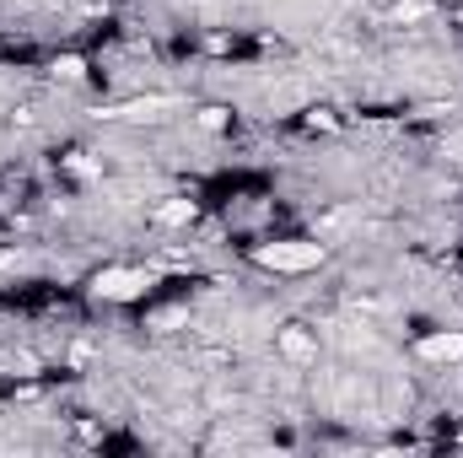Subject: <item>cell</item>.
I'll use <instances>...</instances> for the list:
<instances>
[{
	"instance_id": "cell-1",
	"label": "cell",
	"mask_w": 463,
	"mask_h": 458,
	"mask_svg": "<svg viewBox=\"0 0 463 458\" xmlns=\"http://www.w3.org/2000/svg\"><path fill=\"white\" fill-rule=\"evenodd\" d=\"M254 265H259V270H280V275L318 270V265H324V243H302V238H286V243H259V248H254Z\"/></svg>"
},
{
	"instance_id": "cell-2",
	"label": "cell",
	"mask_w": 463,
	"mask_h": 458,
	"mask_svg": "<svg viewBox=\"0 0 463 458\" xmlns=\"http://www.w3.org/2000/svg\"><path fill=\"white\" fill-rule=\"evenodd\" d=\"M151 286V275L146 270H102L97 281H92V292L97 297H108V302H129V297H140Z\"/></svg>"
},
{
	"instance_id": "cell-3",
	"label": "cell",
	"mask_w": 463,
	"mask_h": 458,
	"mask_svg": "<svg viewBox=\"0 0 463 458\" xmlns=\"http://www.w3.org/2000/svg\"><path fill=\"white\" fill-rule=\"evenodd\" d=\"M421 356L426 362H463V335H426Z\"/></svg>"
},
{
	"instance_id": "cell-4",
	"label": "cell",
	"mask_w": 463,
	"mask_h": 458,
	"mask_svg": "<svg viewBox=\"0 0 463 458\" xmlns=\"http://www.w3.org/2000/svg\"><path fill=\"white\" fill-rule=\"evenodd\" d=\"M167 108V97H146V103H124V108H108V119H156Z\"/></svg>"
},
{
	"instance_id": "cell-5",
	"label": "cell",
	"mask_w": 463,
	"mask_h": 458,
	"mask_svg": "<svg viewBox=\"0 0 463 458\" xmlns=\"http://www.w3.org/2000/svg\"><path fill=\"white\" fill-rule=\"evenodd\" d=\"M156 221H162V227H183V221H194V200H167V205L156 211Z\"/></svg>"
},
{
	"instance_id": "cell-6",
	"label": "cell",
	"mask_w": 463,
	"mask_h": 458,
	"mask_svg": "<svg viewBox=\"0 0 463 458\" xmlns=\"http://www.w3.org/2000/svg\"><path fill=\"white\" fill-rule=\"evenodd\" d=\"M280 351H286L291 362H307V356H313V340H307L302 329H286V335H280Z\"/></svg>"
},
{
	"instance_id": "cell-7",
	"label": "cell",
	"mask_w": 463,
	"mask_h": 458,
	"mask_svg": "<svg viewBox=\"0 0 463 458\" xmlns=\"http://www.w3.org/2000/svg\"><path fill=\"white\" fill-rule=\"evenodd\" d=\"M54 70H59L65 81H76V76H86V65H81L76 54H65V59H54Z\"/></svg>"
},
{
	"instance_id": "cell-8",
	"label": "cell",
	"mask_w": 463,
	"mask_h": 458,
	"mask_svg": "<svg viewBox=\"0 0 463 458\" xmlns=\"http://www.w3.org/2000/svg\"><path fill=\"white\" fill-rule=\"evenodd\" d=\"M394 16H399V22H421V16H426V5H421V0H405Z\"/></svg>"
},
{
	"instance_id": "cell-9",
	"label": "cell",
	"mask_w": 463,
	"mask_h": 458,
	"mask_svg": "<svg viewBox=\"0 0 463 458\" xmlns=\"http://www.w3.org/2000/svg\"><path fill=\"white\" fill-rule=\"evenodd\" d=\"M200 124H205V130H221V124H227V113H221V108H205V113H200Z\"/></svg>"
},
{
	"instance_id": "cell-10",
	"label": "cell",
	"mask_w": 463,
	"mask_h": 458,
	"mask_svg": "<svg viewBox=\"0 0 463 458\" xmlns=\"http://www.w3.org/2000/svg\"><path fill=\"white\" fill-rule=\"evenodd\" d=\"M459 16H463V11H459Z\"/></svg>"
}]
</instances>
